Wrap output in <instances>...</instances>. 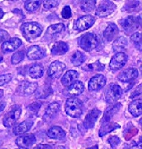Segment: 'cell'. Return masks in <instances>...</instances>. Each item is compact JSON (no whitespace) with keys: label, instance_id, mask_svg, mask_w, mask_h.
I'll return each instance as SVG.
<instances>
[{"label":"cell","instance_id":"5","mask_svg":"<svg viewBox=\"0 0 142 149\" xmlns=\"http://www.w3.org/2000/svg\"><path fill=\"white\" fill-rule=\"evenodd\" d=\"M122 94L123 89L121 86L116 83H111L108 85L104 93L106 101L109 104H114L121 97Z\"/></svg>","mask_w":142,"mask_h":149},{"label":"cell","instance_id":"39","mask_svg":"<svg viewBox=\"0 0 142 149\" xmlns=\"http://www.w3.org/2000/svg\"><path fill=\"white\" fill-rule=\"evenodd\" d=\"M41 103L37 102H37H34L33 103V104H32L31 105H30L28 108L29 111H30V113H32L33 115H35L38 113L39 110V108H41Z\"/></svg>","mask_w":142,"mask_h":149},{"label":"cell","instance_id":"29","mask_svg":"<svg viewBox=\"0 0 142 149\" xmlns=\"http://www.w3.org/2000/svg\"><path fill=\"white\" fill-rule=\"evenodd\" d=\"M128 46V41L125 37H118L113 44V49L114 52H121V51L125 49Z\"/></svg>","mask_w":142,"mask_h":149},{"label":"cell","instance_id":"13","mask_svg":"<svg viewBox=\"0 0 142 149\" xmlns=\"http://www.w3.org/2000/svg\"><path fill=\"white\" fill-rule=\"evenodd\" d=\"M22 44H23L22 40L19 38H17V37L10 38L9 40L3 42L1 47V50L4 54L13 52L18 49L22 45Z\"/></svg>","mask_w":142,"mask_h":149},{"label":"cell","instance_id":"17","mask_svg":"<svg viewBox=\"0 0 142 149\" xmlns=\"http://www.w3.org/2000/svg\"><path fill=\"white\" fill-rule=\"evenodd\" d=\"M100 114L101 111L97 108H93L92 111H90L83 121L84 127L87 130L93 128Z\"/></svg>","mask_w":142,"mask_h":149},{"label":"cell","instance_id":"53","mask_svg":"<svg viewBox=\"0 0 142 149\" xmlns=\"http://www.w3.org/2000/svg\"><path fill=\"white\" fill-rule=\"evenodd\" d=\"M2 59H3V57L1 56H0V63L1 62V61H2Z\"/></svg>","mask_w":142,"mask_h":149},{"label":"cell","instance_id":"21","mask_svg":"<svg viewBox=\"0 0 142 149\" xmlns=\"http://www.w3.org/2000/svg\"><path fill=\"white\" fill-rule=\"evenodd\" d=\"M79 77V73L76 70H69L67 71L66 73L64 74L63 77H62L61 79V82H62V85L64 87H68L70 86L72 83H74Z\"/></svg>","mask_w":142,"mask_h":149},{"label":"cell","instance_id":"9","mask_svg":"<svg viewBox=\"0 0 142 149\" xmlns=\"http://www.w3.org/2000/svg\"><path fill=\"white\" fill-rule=\"evenodd\" d=\"M116 9V6L114 2L111 1H104L100 3L95 11L96 16L100 18L109 16L114 12Z\"/></svg>","mask_w":142,"mask_h":149},{"label":"cell","instance_id":"34","mask_svg":"<svg viewBox=\"0 0 142 149\" xmlns=\"http://www.w3.org/2000/svg\"><path fill=\"white\" fill-rule=\"evenodd\" d=\"M41 1H33L29 0L25 2V8L29 12H34L36 11L40 7Z\"/></svg>","mask_w":142,"mask_h":149},{"label":"cell","instance_id":"48","mask_svg":"<svg viewBox=\"0 0 142 149\" xmlns=\"http://www.w3.org/2000/svg\"><path fill=\"white\" fill-rule=\"evenodd\" d=\"M6 103L4 101H0V112L4 111V109L6 107Z\"/></svg>","mask_w":142,"mask_h":149},{"label":"cell","instance_id":"43","mask_svg":"<svg viewBox=\"0 0 142 149\" xmlns=\"http://www.w3.org/2000/svg\"><path fill=\"white\" fill-rule=\"evenodd\" d=\"M62 13V18H65V19H69L72 16V10H71V8L69 7V6H65V7L62 8V13Z\"/></svg>","mask_w":142,"mask_h":149},{"label":"cell","instance_id":"4","mask_svg":"<svg viewBox=\"0 0 142 149\" xmlns=\"http://www.w3.org/2000/svg\"><path fill=\"white\" fill-rule=\"evenodd\" d=\"M99 44V40L97 35L94 33H85L82 35L80 40V46L85 52H91L97 47Z\"/></svg>","mask_w":142,"mask_h":149},{"label":"cell","instance_id":"14","mask_svg":"<svg viewBox=\"0 0 142 149\" xmlns=\"http://www.w3.org/2000/svg\"><path fill=\"white\" fill-rule=\"evenodd\" d=\"M139 72L137 69L135 68H129L122 71L121 73L118 74V79L122 82L128 83L137 78Z\"/></svg>","mask_w":142,"mask_h":149},{"label":"cell","instance_id":"2","mask_svg":"<svg viewBox=\"0 0 142 149\" xmlns=\"http://www.w3.org/2000/svg\"><path fill=\"white\" fill-rule=\"evenodd\" d=\"M65 112L73 118H80L83 113V103L77 98H69L66 101Z\"/></svg>","mask_w":142,"mask_h":149},{"label":"cell","instance_id":"3","mask_svg":"<svg viewBox=\"0 0 142 149\" xmlns=\"http://www.w3.org/2000/svg\"><path fill=\"white\" fill-rule=\"evenodd\" d=\"M22 113V108L20 105H14L5 114L3 118V124L6 127H12L19 120Z\"/></svg>","mask_w":142,"mask_h":149},{"label":"cell","instance_id":"49","mask_svg":"<svg viewBox=\"0 0 142 149\" xmlns=\"http://www.w3.org/2000/svg\"><path fill=\"white\" fill-rule=\"evenodd\" d=\"M4 11H3V10L1 9V8H0V20L4 17Z\"/></svg>","mask_w":142,"mask_h":149},{"label":"cell","instance_id":"25","mask_svg":"<svg viewBox=\"0 0 142 149\" xmlns=\"http://www.w3.org/2000/svg\"><path fill=\"white\" fill-rule=\"evenodd\" d=\"M59 110H60V104L58 103L53 102L50 104L45 110L43 119L45 120V121H49V120H52L56 116Z\"/></svg>","mask_w":142,"mask_h":149},{"label":"cell","instance_id":"47","mask_svg":"<svg viewBox=\"0 0 142 149\" xmlns=\"http://www.w3.org/2000/svg\"><path fill=\"white\" fill-rule=\"evenodd\" d=\"M34 149H53V147L48 144H39L36 146Z\"/></svg>","mask_w":142,"mask_h":149},{"label":"cell","instance_id":"22","mask_svg":"<svg viewBox=\"0 0 142 149\" xmlns=\"http://www.w3.org/2000/svg\"><path fill=\"white\" fill-rule=\"evenodd\" d=\"M34 124V121L31 118L25 120L13 128V133L15 135H20L26 133L31 129Z\"/></svg>","mask_w":142,"mask_h":149},{"label":"cell","instance_id":"38","mask_svg":"<svg viewBox=\"0 0 142 149\" xmlns=\"http://www.w3.org/2000/svg\"><path fill=\"white\" fill-rule=\"evenodd\" d=\"M53 93V91H52V88L50 87H48L45 88V89H43L42 91H40L38 93V96H37L38 99H45L46 98L47 96H48L49 95Z\"/></svg>","mask_w":142,"mask_h":149},{"label":"cell","instance_id":"33","mask_svg":"<svg viewBox=\"0 0 142 149\" xmlns=\"http://www.w3.org/2000/svg\"><path fill=\"white\" fill-rule=\"evenodd\" d=\"M104 69V65L100 63L99 61L92 63L88 64L85 67H82V70L85 71H101Z\"/></svg>","mask_w":142,"mask_h":149},{"label":"cell","instance_id":"18","mask_svg":"<svg viewBox=\"0 0 142 149\" xmlns=\"http://www.w3.org/2000/svg\"><path fill=\"white\" fill-rule=\"evenodd\" d=\"M85 91V86L83 83L81 81H76L69 86L66 91V94L72 98H75L76 96L81 95Z\"/></svg>","mask_w":142,"mask_h":149},{"label":"cell","instance_id":"12","mask_svg":"<svg viewBox=\"0 0 142 149\" xmlns=\"http://www.w3.org/2000/svg\"><path fill=\"white\" fill-rule=\"evenodd\" d=\"M106 84V78L104 74H97L89 80L88 89L90 91H98L104 87Z\"/></svg>","mask_w":142,"mask_h":149},{"label":"cell","instance_id":"40","mask_svg":"<svg viewBox=\"0 0 142 149\" xmlns=\"http://www.w3.org/2000/svg\"><path fill=\"white\" fill-rule=\"evenodd\" d=\"M43 7L47 9L57 7L59 4V1L57 0H51V1H43Z\"/></svg>","mask_w":142,"mask_h":149},{"label":"cell","instance_id":"27","mask_svg":"<svg viewBox=\"0 0 142 149\" xmlns=\"http://www.w3.org/2000/svg\"><path fill=\"white\" fill-rule=\"evenodd\" d=\"M121 128L120 125L116 123H112V122H109V123L101 124V126L99 131V136L100 137H103L105 136L106 134L111 132L114 131L115 130Z\"/></svg>","mask_w":142,"mask_h":149},{"label":"cell","instance_id":"32","mask_svg":"<svg viewBox=\"0 0 142 149\" xmlns=\"http://www.w3.org/2000/svg\"><path fill=\"white\" fill-rule=\"evenodd\" d=\"M96 3L97 1L94 0H90V1H81L80 3L81 9L85 12H90L92 11L96 7Z\"/></svg>","mask_w":142,"mask_h":149},{"label":"cell","instance_id":"6","mask_svg":"<svg viewBox=\"0 0 142 149\" xmlns=\"http://www.w3.org/2000/svg\"><path fill=\"white\" fill-rule=\"evenodd\" d=\"M141 18L139 16H129L120 20L119 23L123 30H125L127 33H132L138 29L141 25Z\"/></svg>","mask_w":142,"mask_h":149},{"label":"cell","instance_id":"52","mask_svg":"<svg viewBox=\"0 0 142 149\" xmlns=\"http://www.w3.org/2000/svg\"><path fill=\"white\" fill-rule=\"evenodd\" d=\"M55 149H66V148L65 146H57Z\"/></svg>","mask_w":142,"mask_h":149},{"label":"cell","instance_id":"10","mask_svg":"<svg viewBox=\"0 0 142 149\" xmlns=\"http://www.w3.org/2000/svg\"><path fill=\"white\" fill-rule=\"evenodd\" d=\"M128 56L124 52H119L115 54L109 63V68L111 70H118L124 66L128 62Z\"/></svg>","mask_w":142,"mask_h":149},{"label":"cell","instance_id":"54","mask_svg":"<svg viewBox=\"0 0 142 149\" xmlns=\"http://www.w3.org/2000/svg\"><path fill=\"white\" fill-rule=\"evenodd\" d=\"M1 144H2V143H1V141H0V146H1Z\"/></svg>","mask_w":142,"mask_h":149},{"label":"cell","instance_id":"16","mask_svg":"<svg viewBox=\"0 0 142 149\" xmlns=\"http://www.w3.org/2000/svg\"><path fill=\"white\" fill-rule=\"evenodd\" d=\"M36 137L34 134H28L18 136L16 139V144L20 148L28 149L36 143Z\"/></svg>","mask_w":142,"mask_h":149},{"label":"cell","instance_id":"28","mask_svg":"<svg viewBox=\"0 0 142 149\" xmlns=\"http://www.w3.org/2000/svg\"><path fill=\"white\" fill-rule=\"evenodd\" d=\"M43 74H44V68L40 64H33L29 69V74L33 79L41 78Z\"/></svg>","mask_w":142,"mask_h":149},{"label":"cell","instance_id":"36","mask_svg":"<svg viewBox=\"0 0 142 149\" xmlns=\"http://www.w3.org/2000/svg\"><path fill=\"white\" fill-rule=\"evenodd\" d=\"M130 40L133 42L136 47L139 50L141 49V33H135L130 37Z\"/></svg>","mask_w":142,"mask_h":149},{"label":"cell","instance_id":"37","mask_svg":"<svg viewBox=\"0 0 142 149\" xmlns=\"http://www.w3.org/2000/svg\"><path fill=\"white\" fill-rule=\"evenodd\" d=\"M107 141L113 148H116L121 143V139L117 136H111L108 139Z\"/></svg>","mask_w":142,"mask_h":149},{"label":"cell","instance_id":"24","mask_svg":"<svg viewBox=\"0 0 142 149\" xmlns=\"http://www.w3.org/2000/svg\"><path fill=\"white\" fill-rule=\"evenodd\" d=\"M68 50L69 46L66 42L59 41L53 45L50 52L53 56H62L67 53Z\"/></svg>","mask_w":142,"mask_h":149},{"label":"cell","instance_id":"41","mask_svg":"<svg viewBox=\"0 0 142 149\" xmlns=\"http://www.w3.org/2000/svg\"><path fill=\"white\" fill-rule=\"evenodd\" d=\"M13 78V75L11 74H6L0 75V86L4 85L5 84H7Z\"/></svg>","mask_w":142,"mask_h":149},{"label":"cell","instance_id":"31","mask_svg":"<svg viewBox=\"0 0 142 149\" xmlns=\"http://www.w3.org/2000/svg\"><path fill=\"white\" fill-rule=\"evenodd\" d=\"M65 30V25L64 23H57V24L51 25L50 26L48 27L47 29L46 34L47 35H55V34H58L63 32Z\"/></svg>","mask_w":142,"mask_h":149},{"label":"cell","instance_id":"7","mask_svg":"<svg viewBox=\"0 0 142 149\" xmlns=\"http://www.w3.org/2000/svg\"><path fill=\"white\" fill-rule=\"evenodd\" d=\"M95 23V18L90 15L83 16L76 20L74 23L73 29L77 31H85L89 29Z\"/></svg>","mask_w":142,"mask_h":149},{"label":"cell","instance_id":"45","mask_svg":"<svg viewBox=\"0 0 142 149\" xmlns=\"http://www.w3.org/2000/svg\"><path fill=\"white\" fill-rule=\"evenodd\" d=\"M129 149H141V137H140L138 142H132Z\"/></svg>","mask_w":142,"mask_h":149},{"label":"cell","instance_id":"51","mask_svg":"<svg viewBox=\"0 0 142 149\" xmlns=\"http://www.w3.org/2000/svg\"><path fill=\"white\" fill-rule=\"evenodd\" d=\"M3 96H4V91H3L2 89H0V99H1Z\"/></svg>","mask_w":142,"mask_h":149},{"label":"cell","instance_id":"11","mask_svg":"<svg viewBox=\"0 0 142 149\" xmlns=\"http://www.w3.org/2000/svg\"><path fill=\"white\" fill-rule=\"evenodd\" d=\"M66 69V65L64 63L55 61L51 63L48 69V76L52 79H58Z\"/></svg>","mask_w":142,"mask_h":149},{"label":"cell","instance_id":"26","mask_svg":"<svg viewBox=\"0 0 142 149\" xmlns=\"http://www.w3.org/2000/svg\"><path fill=\"white\" fill-rule=\"evenodd\" d=\"M141 99H135L129 104L128 110L131 115L134 118L140 116L142 113Z\"/></svg>","mask_w":142,"mask_h":149},{"label":"cell","instance_id":"8","mask_svg":"<svg viewBox=\"0 0 142 149\" xmlns=\"http://www.w3.org/2000/svg\"><path fill=\"white\" fill-rule=\"evenodd\" d=\"M37 82H30L28 81L22 82L16 89V94L19 96H28L34 94L38 89Z\"/></svg>","mask_w":142,"mask_h":149},{"label":"cell","instance_id":"20","mask_svg":"<svg viewBox=\"0 0 142 149\" xmlns=\"http://www.w3.org/2000/svg\"><path fill=\"white\" fill-rule=\"evenodd\" d=\"M121 106V104L120 103H117V104H115L112 105V106H110L109 107L106 108V111H104L102 119L101 120V124L111 122V118L114 117L115 114H116L120 111Z\"/></svg>","mask_w":142,"mask_h":149},{"label":"cell","instance_id":"1","mask_svg":"<svg viewBox=\"0 0 142 149\" xmlns=\"http://www.w3.org/2000/svg\"><path fill=\"white\" fill-rule=\"evenodd\" d=\"M22 34L27 41L31 42L36 40L43 32V28L39 23L37 22L24 23L20 27Z\"/></svg>","mask_w":142,"mask_h":149},{"label":"cell","instance_id":"23","mask_svg":"<svg viewBox=\"0 0 142 149\" xmlns=\"http://www.w3.org/2000/svg\"><path fill=\"white\" fill-rule=\"evenodd\" d=\"M47 135L52 139L62 141L66 136L65 132L59 126H53L50 127L47 132Z\"/></svg>","mask_w":142,"mask_h":149},{"label":"cell","instance_id":"56","mask_svg":"<svg viewBox=\"0 0 142 149\" xmlns=\"http://www.w3.org/2000/svg\"><path fill=\"white\" fill-rule=\"evenodd\" d=\"M4 149H6V148H4Z\"/></svg>","mask_w":142,"mask_h":149},{"label":"cell","instance_id":"46","mask_svg":"<svg viewBox=\"0 0 142 149\" xmlns=\"http://www.w3.org/2000/svg\"><path fill=\"white\" fill-rule=\"evenodd\" d=\"M140 94H141V84H139V85L135 89V90L132 93V95L130 96V99H133L135 96H139Z\"/></svg>","mask_w":142,"mask_h":149},{"label":"cell","instance_id":"15","mask_svg":"<svg viewBox=\"0 0 142 149\" xmlns=\"http://www.w3.org/2000/svg\"><path fill=\"white\" fill-rule=\"evenodd\" d=\"M30 60H40L46 56V52L38 45H32L28 49L26 54Z\"/></svg>","mask_w":142,"mask_h":149},{"label":"cell","instance_id":"44","mask_svg":"<svg viewBox=\"0 0 142 149\" xmlns=\"http://www.w3.org/2000/svg\"><path fill=\"white\" fill-rule=\"evenodd\" d=\"M10 35L7 32L5 31L4 30H0V42L3 41H6L9 40Z\"/></svg>","mask_w":142,"mask_h":149},{"label":"cell","instance_id":"30","mask_svg":"<svg viewBox=\"0 0 142 149\" xmlns=\"http://www.w3.org/2000/svg\"><path fill=\"white\" fill-rule=\"evenodd\" d=\"M85 60V56L82 52L77 51L71 56L70 61L74 66H80L81 64H83Z\"/></svg>","mask_w":142,"mask_h":149},{"label":"cell","instance_id":"19","mask_svg":"<svg viewBox=\"0 0 142 149\" xmlns=\"http://www.w3.org/2000/svg\"><path fill=\"white\" fill-rule=\"evenodd\" d=\"M119 33L118 26L114 23H109L103 33V37L106 41L111 42L116 39Z\"/></svg>","mask_w":142,"mask_h":149},{"label":"cell","instance_id":"35","mask_svg":"<svg viewBox=\"0 0 142 149\" xmlns=\"http://www.w3.org/2000/svg\"><path fill=\"white\" fill-rule=\"evenodd\" d=\"M25 52L23 51H18L15 53L11 57V63L13 65L19 63L25 58Z\"/></svg>","mask_w":142,"mask_h":149},{"label":"cell","instance_id":"50","mask_svg":"<svg viewBox=\"0 0 142 149\" xmlns=\"http://www.w3.org/2000/svg\"><path fill=\"white\" fill-rule=\"evenodd\" d=\"M86 149H99V148H98L97 145H95V146H92V147H90V148H88Z\"/></svg>","mask_w":142,"mask_h":149},{"label":"cell","instance_id":"42","mask_svg":"<svg viewBox=\"0 0 142 149\" xmlns=\"http://www.w3.org/2000/svg\"><path fill=\"white\" fill-rule=\"evenodd\" d=\"M128 3H129V4H125V9L128 10V11H134L135 8L139 6V1H128Z\"/></svg>","mask_w":142,"mask_h":149},{"label":"cell","instance_id":"55","mask_svg":"<svg viewBox=\"0 0 142 149\" xmlns=\"http://www.w3.org/2000/svg\"><path fill=\"white\" fill-rule=\"evenodd\" d=\"M18 149H27V148H18Z\"/></svg>","mask_w":142,"mask_h":149}]
</instances>
